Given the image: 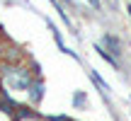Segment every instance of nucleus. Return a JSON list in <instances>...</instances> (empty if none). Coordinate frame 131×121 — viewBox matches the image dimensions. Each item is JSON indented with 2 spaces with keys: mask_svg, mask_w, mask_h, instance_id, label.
Listing matches in <instances>:
<instances>
[{
  "mask_svg": "<svg viewBox=\"0 0 131 121\" xmlns=\"http://www.w3.org/2000/svg\"><path fill=\"white\" fill-rule=\"evenodd\" d=\"M0 75L5 78L7 87H12V90H29V85L34 82L32 70L19 65V63H5L0 68Z\"/></svg>",
  "mask_w": 131,
  "mask_h": 121,
  "instance_id": "nucleus-1",
  "label": "nucleus"
},
{
  "mask_svg": "<svg viewBox=\"0 0 131 121\" xmlns=\"http://www.w3.org/2000/svg\"><path fill=\"white\" fill-rule=\"evenodd\" d=\"M102 46L107 49V51L112 53V56H122V53H124L122 41H119V39L114 37V34H104V37H102Z\"/></svg>",
  "mask_w": 131,
  "mask_h": 121,
  "instance_id": "nucleus-2",
  "label": "nucleus"
},
{
  "mask_svg": "<svg viewBox=\"0 0 131 121\" xmlns=\"http://www.w3.org/2000/svg\"><path fill=\"white\" fill-rule=\"evenodd\" d=\"M41 97H44V82L41 80H34L29 85V99H32V104H39Z\"/></svg>",
  "mask_w": 131,
  "mask_h": 121,
  "instance_id": "nucleus-3",
  "label": "nucleus"
},
{
  "mask_svg": "<svg viewBox=\"0 0 131 121\" xmlns=\"http://www.w3.org/2000/svg\"><path fill=\"white\" fill-rule=\"evenodd\" d=\"M97 51H100V56H102L104 60H107V63H109V65H112V68H114V70H119V63H117V56H112V53H109V51H107V49H104V46H102V44H100V46H97Z\"/></svg>",
  "mask_w": 131,
  "mask_h": 121,
  "instance_id": "nucleus-4",
  "label": "nucleus"
},
{
  "mask_svg": "<svg viewBox=\"0 0 131 121\" xmlns=\"http://www.w3.org/2000/svg\"><path fill=\"white\" fill-rule=\"evenodd\" d=\"M17 107H19V104H15L10 97H3V99H0V112H7V114H12V112H17Z\"/></svg>",
  "mask_w": 131,
  "mask_h": 121,
  "instance_id": "nucleus-5",
  "label": "nucleus"
},
{
  "mask_svg": "<svg viewBox=\"0 0 131 121\" xmlns=\"http://www.w3.org/2000/svg\"><path fill=\"white\" fill-rule=\"evenodd\" d=\"M49 121H70L68 116H49Z\"/></svg>",
  "mask_w": 131,
  "mask_h": 121,
  "instance_id": "nucleus-6",
  "label": "nucleus"
},
{
  "mask_svg": "<svg viewBox=\"0 0 131 121\" xmlns=\"http://www.w3.org/2000/svg\"><path fill=\"white\" fill-rule=\"evenodd\" d=\"M88 3H90V5H92V7H95V10H100V0H88Z\"/></svg>",
  "mask_w": 131,
  "mask_h": 121,
  "instance_id": "nucleus-7",
  "label": "nucleus"
},
{
  "mask_svg": "<svg viewBox=\"0 0 131 121\" xmlns=\"http://www.w3.org/2000/svg\"><path fill=\"white\" fill-rule=\"evenodd\" d=\"M3 51H5V49H3V46H0V58H3Z\"/></svg>",
  "mask_w": 131,
  "mask_h": 121,
  "instance_id": "nucleus-8",
  "label": "nucleus"
},
{
  "mask_svg": "<svg viewBox=\"0 0 131 121\" xmlns=\"http://www.w3.org/2000/svg\"><path fill=\"white\" fill-rule=\"evenodd\" d=\"M66 3H70V5H73V0H66Z\"/></svg>",
  "mask_w": 131,
  "mask_h": 121,
  "instance_id": "nucleus-9",
  "label": "nucleus"
},
{
  "mask_svg": "<svg viewBox=\"0 0 131 121\" xmlns=\"http://www.w3.org/2000/svg\"><path fill=\"white\" fill-rule=\"evenodd\" d=\"M129 15H131V5H129Z\"/></svg>",
  "mask_w": 131,
  "mask_h": 121,
  "instance_id": "nucleus-10",
  "label": "nucleus"
}]
</instances>
